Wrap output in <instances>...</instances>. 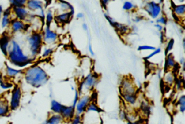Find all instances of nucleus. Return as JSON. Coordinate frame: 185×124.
<instances>
[{"label": "nucleus", "instance_id": "44", "mask_svg": "<svg viewBox=\"0 0 185 124\" xmlns=\"http://www.w3.org/2000/svg\"><path fill=\"white\" fill-rule=\"evenodd\" d=\"M88 48H89V53H90L91 55L92 56H95V53L93 50L92 47V45L91 44L90 42L89 43V46H88Z\"/></svg>", "mask_w": 185, "mask_h": 124}, {"label": "nucleus", "instance_id": "11", "mask_svg": "<svg viewBox=\"0 0 185 124\" xmlns=\"http://www.w3.org/2000/svg\"><path fill=\"white\" fill-rule=\"evenodd\" d=\"M11 40V36L6 32H4L0 35V50L6 57H7Z\"/></svg>", "mask_w": 185, "mask_h": 124}, {"label": "nucleus", "instance_id": "13", "mask_svg": "<svg viewBox=\"0 0 185 124\" xmlns=\"http://www.w3.org/2000/svg\"><path fill=\"white\" fill-rule=\"evenodd\" d=\"M9 28L12 33H20L25 31L27 29V24L25 22L17 19L12 20Z\"/></svg>", "mask_w": 185, "mask_h": 124}, {"label": "nucleus", "instance_id": "36", "mask_svg": "<svg viewBox=\"0 0 185 124\" xmlns=\"http://www.w3.org/2000/svg\"><path fill=\"white\" fill-rule=\"evenodd\" d=\"M156 49V47L154 46L149 45L139 46L138 48V51H142V50H154Z\"/></svg>", "mask_w": 185, "mask_h": 124}, {"label": "nucleus", "instance_id": "41", "mask_svg": "<svg viewBox=\"0 0 185 124\" xmlns=\"http://www.w3.org/2000/svg\"><path fill=\"white\" fill-rule=\"evenodd\" d=\"M126 114H127V112H126L125 110H121L120 112H119V117L122 120H126Z\"/></svg>", "mask_w": 185, "mask_h": 124}, {"label": "nucleus", "instance_id": "26", "mask_svg": "<svg viewBox=\"0 0 185 124\" xmlns=\"http://www.w3.org/2000/svg\"><path fill=\"white\" fill-rule=\"evenodd\" d=\"M173 12L178 17H184L185 15V5H175L173 7Z\"/></svg>", "mask_w": 185, "mask_h": 124}, {"label": "nucleus", "instance_id": "27", "mask_svg": "<svg viewBox=\"0 0 185 124\" xmlns=\"http://www.w3.org/2000/svg\"><path fill=\"white\" fill-rule=\"evenodd\" d=\"M112 27H114V28L116 29L117 31H119L122 34H124L130 31L129 27L127 26L126 25L121 24L118 23V22L116 21L115 22Z\"/></svg>", "mask_w": 185, "mask_h": 124}, {"label": "nucleus", "instance_id": "16", "mask_svg": "<svg viewBox=\"0 0 185 124\" xmlns=\"http://www.w3.org/2000/svg\"><path fill=\"white\" fill-rule=\"evenodd\" d=\"M71 12L60 13L55 16V21L58 24H67L71 20L74 16Z\"/></svg>", "mask_w": 185, "mask_h": 124}, {"label": "nucleus", "instance_id": "35", "mask_svg": "<svg viewBox=\"0 0 185 124\" xmlns=\"http://www.w3.org/2000/svg\"><path fill=\"white\" fill-rule=\"evenodd\" d=\"M174 45V40L173 38H171L167 43L166 48L165 49V55H166V56L168 53H169V52H171V50H172V49L173 48Z\"/></svg>", "mask_w": 185, "mask_h": 124}, {"label": "nucleus", "instance_id": "5", "mask_svg": "<svg viewBox=\"0 0 185 124\" xmlns=\"http://www.w3.org/2000/svg\"><path fill=\"white\" fill-rule=\"evenodd\" d=\"M98 82V76L96 74L90 73L83 79L79 85L78 91L80 96L88 94L87 92L92 91Z\"/></svg>", "mask_w": 185, "mask_h": 124}, {"label": "nucleus", "instance_id": "7", "mask_svg": "<svg viewBox=\"0 0 185 124\" xmlns=\"http://www.w3.org/2000/svg\"><path fill=\"white\" fill-rule=\"evenodd\" d=\"M138 87L131 79L124 78L120 84L121 94H138Z\"/></svg>", "mask_w": 185, "mask_h": 124}, {"label": "nucleus", "instance_id": "50", "mask_svg": "<svg viewBox=\"0 0 185 124\" xmlns=\"http://www.w3.org/2000/svg\"><path fill=\"white\" fill-rule=\"evenodd\" d=\"M142 19V18H141V17H136L135 20V21L136 22H139L141 21V20Z\"/></svg>", "mask_w": 185, "mask_h": 124}, {"label": "nucleus", "instance_id": "19", "mask_svg": "<svg viewBox=\"0 0 185 124\" xmlns=\"http://www.w3.org/2000/svg\"><path fill=\"white\" fill-rule=\"evenodd\" d=\"M64 122L61 115L53 114L50 115L47 119L41 124H61Z\"/></svg>", "mask_w": 185, "mask_h": 124}, {"label": "nucleus", "instance_id": "30", "mask_svg": "<svg viewBox=\"0 0 185 124\" xmlns=\"http://www.w3.org/2000/svg\"><path fill=\"white\" fill-rule=\"evenodd\" d=\"M54 49L51 47H43L41 50V55L43 58H47L52 55Z\"/></svg>", "mask_w": 185, "mask_h": 124}, {"label": "nucleus", "instance_id": "18", "mask_svg": "<svg viewBox=\"0 0 185 124\" xmlns=\"http://www.w3.org/2000/svg\"><path fill=\"white\" fill-rule=\"evenodd\" d=\"M10 111L9 102L5 98H0V118L7 116Z\"/></svg>", "mask_w": 185, "mask_h": 124}, {"label": "nucleus", "instance_id": "21", "mask_svg": "<svg viewBox=\"0 0 185 124\" xmlns=\"http://www.w3.org/2000/svg\"><path fill=\"white\" fill-rule=\"evenodd\" d=\"M58 2L59 9L62 11V13L71 12L73 14H74V9L71 4L65 1H59Z\"/></svg>", "mask_w": 185, "mask_h": 124}, {"label": "nucleus", "instance_id": "43", "mask_svg": "<svg viewBox=\"0 0 185 124\" xmlns=\"http://www.w3.org/2000/svg\"><path fill=\"white\" fill-rule=\"evenodd\" d=\"M154 26L157 29V31H158L159 32H162V31H163V30H164V27H163L162 25L157 24H155Z\"/></svg>", "mask_w": 185, "mask_h": 124}, {"label": "nucleus", "instance_id": "17", "mask_svg": "<svg viewBox=\"0 0 185 124\" xmlns=\"http://www.w3.org/2000/svg\"><path fill=\"white\" fill-rule=\"evenodd\" d=\"M5 77L8 79H13L20 75L24 74V71L21 69H16L6 64L5 68Z\"/></svg>", "mask_w": 185, "mask_h": 124}, {"label": "nucleus", "instance_id": "53", "mask_svg": "<svg viewBox=\"0 0 185 124\" xmlns=\"http://www.w3.org/2000/svg\"><path fill=\"white\" fill-rule=\"evenodd\" d=\"M71 89L72 91H75V89H74V86H71Z\"/></svg>", "mask_w": 185, "mask_h": 124}, {"label": "nucleus", "instance_id": "8", "mask_svg": "<svg viewBox=\"0 0 185 124\" xmlns=\"http://www.w3.org/2000/svg\"><path fill=\"white\" fill-rule=\"evenodd\" d=\"M91 101H92V99L90 94H88L81 96L75 108L76 115L83 116Z\"/></svg>", "mask_w": 185, "mask_h": 124}, {"label": "nucleus", "instance_id": "33", "mask_svg": "<svg viewBox=\"0 0 185 124\" xmlns=\"http://www.w3.org/2000/svg\"><path fill=\"white\" fill-rule=\"evenodd\" d=\"M70 122V124H81L83 123V116L76 114Z\"/></svg>", "mask_w": 185, "mask_h": 124}, {"label": "nucleus", "instance_id": "49", "mask_svg": "<svg viewBox=\"0 0 185 124\" xmlns=\"http://www.w3.org/2000/svg\"><path fill=\"white\" fill-rule=\"evenodd\" d=\"M185 59H184V57H181L180 59V64L181 65H183V64H185Z\"/></svg>", "mask_w": 185, "mask_h": 124}, {"label": "nucleus", "instance_id": "37", "mask_svg": "<svg viewBox=\"0 0 185 124\" xmlns=\"http://www.w3.org/2000/svg\"><path fill=\"white\" fill-rule=\"evenodd\" d=\"M80 97L81 96H80V94L79 93L77 89H76L75 91H74V100H73L72 104V106L74 108H76L77 104L78 102V100L79 99V98H80Z\"/></svg>", "mask_w": 185, "mask_h": 124}, {"label": "nucleus", "instance_id": "39", "mask_svg": "<svg viewBox=\"0 0 185 124\" xmlns=\"http://www.w3.org/2000/svg\"><path fill=\"white\" fill-rule=\"evenodd\" d=\"M141 109L142 110L143 112L145 113H148L149 112L150 106L148 104V103L146 102H145V101L142 102L141 104Z\"/></svg>", "mask_w": 185, "mask_h": 124}, {"label": "nucleus", "instance_id": "52", "mask_svg": "<svg viewBox=\"0 0 185 124\" xmlns=\"http://www.w3.org/2000/svg\"><path fill=\"white\" fill-rule=\"evenodd\" d=\"M3 14L0 13V26H1V18H2V16Z\"/></svg>", "mask_w": 185, "mask_h": 124}, {"label": "nucleus", "instance_id": "34", "mask_svg": "<svg viewBox=\"0 0 185 124\" xmlns=\"http://www.w3.org/2000/svg\"><path fill=\"white\" fill-rule=\"evenodd\" d=\"M135 7V5L130 1H126L123 5V9L126 11H130L134 9Z\"/></svg>", "mask_w": 185, "mask_h": 124}, {"label": "nucleus", "instance_id": "25", "mask_svg": "<svg viewBox=\"0 0 185 124\" xmlns=\"http://www.w3.org/2000/svg\"><path fill=\"white\" fill-rule=\"evenodd\" d=\"M164 82L169 86H172L175 82V77L173 72L171 71H167L164 75Z\"/></svg>", "mask_w": 185, "mask_h": 124}, {"label": "nucleus", "instance_id": "29", "mask_svg": "<svg viewBox=\"0 0 185 124\" xmlns=\"http://www.w3.org/2000/svg\"><path fill=\"white\" fill-rule=\"evenodd\" d=\"M26 0H10L9 1L10 7H25L26 6Z\"/></svg>", "mask_w": 185, "mask_h": 124}, {"label": "nucleus", "instance_id": "22", "mask_svg": "<svg viewBox=\"0 0 185 124\" xmlns=\"http://www.w3.org/2000/svg\"><path fill=\"white\" fill-rule=\"evenodd\" d=\"M124 101L130 106L135 105L138 101V94H121Z\"/></svg>", "mask_w": 185, "mask_h": 124}, {"label": "nucleus", "instance_id": "45", "mask_svg": "<svg viewBox=\"0 0 185 124\" xmlns=\"http://www.w3.org/2000/svg\"><path fill=\"white\" fill-rule=\"evenodd\" d=\"M109 1H102L101 3H102V5H103V7L105 9L107 8V5L108 3L109 2Z\"/></svg>", "mask_w": 185, "mask_h": 124}, {"label": "nucleus", "instance_id": "24", "mask_svg": "<svg viewBox=\"0 0 185 124\" xmlns=\"http://www.w3.org/2000/svg\"><path fill=\"white\" fill-rule=\"evenodd\" d=\"M55 15L52 9L49 8L46 12L45 18V26L50 27L55 21Z\"/></svg>", "mask_w": 185, "mask_h": 124}, {"label": "nucleus", "instance_id": "47", "mask_svg": "<svg viewBox=\"0 0 185 124\" xmlns=\"http://www.w3.org/2000/svg\"><path fill=\"white\" fill-rule=\"evenodd\" d=\"M82 27H83V28L84 30L85 31H89V27H88V24H85V23H84L83 25H82Z\"/></svg>", "mask_w": 185, "mask_h": 124}, {"label": "nucleus", "instance_id": "23", "mask_svg": "<svg viewBox=\"0 0 185 124\" xmlns=\"http://www.w3.org/2000/svg\"><path fill=\"white\" fill-rule=\"evenodd\" d=\"M176 66V61L174 59L173 54L170 53L166 55V62H165V69L166 71H170V69L173 68Z\"/></svg>", "mask_w": 185, "mask_h": 124}, {"label": "nucleus", "instance_id": "14", "mask_svg": "<svg viewBox=\"0 0 185 124\" xmlns=\"http://www.w3.org/2000/svg\"><path fill=\"white\" fill-rule=\"evenodd\" d=\"M75 115V108L72 105L66 106L64 105L60 113L64 122H70Z\"/></svg>", "mask_w": 185, "mask_h": 124}, {"label": "nucleus", "instance_id": "38", "mask_svg": "<svg viewBox=\"0 0 185 124\" xmlns=\"http://www.w3.org/2000/svg\"><path fill=\"white\" fill-rule=\"evenodd\" d=\"M161 52V48H156V49L155 50H154L152 53H150L149 55H148V56H146L145 57V60H149L150 59V58H152V57H153L155 55H157V54H158L159 53H160Z\"/></svg>", "mask_w": 185, "mask_h": 124}, {"label": "nucleus", "instance_id": "10", "mask_svg": "<svg viewBox=\"0 0 185 124\" xmlns=\"http://www.w3.org/2000/svg\"><path fill=\"white\" fill-rule=\"evenodd\" d=\"M145 11L153 19H157L161 12V7L158 3L149 1L146 3L144 7Z\"/></svg>", "mask_w": 185, "mask_h": 124}, {"label": "nucleus", "instance_id": "28", "mask_svg": "<svg viewBox=\"0 0 185 124\" xmlns=\"http://www.w3.org/2000/svg\"><path fill=\"white\" fill-rule=\"evenodd\" d=\"M176 106H178L179 112L184 113L185 112V96L183 94L180 96L176 102Z\"/></svg>", "mask_w": 185, "mask_h": 124}, {"label": "nucleus", "instance_id": "20", "mask_svg": "<svg viewBox=\"0 0 185 124\" xmlns=\"http://www.w3.org/2000/svg\"><path fill=\"white\" fill-rule=\"evenodd\" d=\"M64 105L57 100L52 99L51 101L50 109L53 114L60 115Z\"/></svg>", "mask_w": 185, "mask_h": 124}, {"label": "nucleus", "instance_id": "40", "mask_svg": "<svg viewBox=\"0 0 185 124\" xmlns=\"http://www.w3.org/2000/svg\"><path fill=\"white\" fill-rule=\"evenodd\" d=\"M167 19L166 17L164 16H162L160 17L159 18L157 19L156 20V22L157 24H161V25H166L167 24Z\"/></svg>", "mask_w": 185, "mask_h": 124}, {"label": "nucleus", "instance_id": "46", "mask_svg": "<svg viewBox=\"0 0 185 124\" xmlns=\"http://www.w3.org/2000/svg\"><path fill=\"white\" fill-rule=\"evenodd\" d=\"M84 16V15L83 13H78L77 14L76 17H77V19H83Z\"/></svg>", "mask_w": 185, "mask_h": 124}, {"label": "nucleus", "instance_id": "48", "mask_svg": "<svg viewBox=\"0 0 185 124\" xmlns=\"http://www.w3.org/2000/svg\"><path fill=\"white\" fill-rule=\"evenodd\" d=\"M126 124H144L143 122H141L140 120H138V121L134 122H127Z\"/></svg>", "mask_w": 185, "mask_h": 124}, {"label": "nucleus", "instance_id": "1", "mask_svg": "<svg viewBox=\"0 0 185 124\" xmlns=\"http://www.w3.org/2000/svg\"><path fill=\"white\" fill-rule=\"evenodd\" d=\"M7 57L10 64L19 68H26L32 64L35 60L26 54L19 42L12 38Z\"/></svg>", "mask_w": 185, "mask_h": 124}, {"label": "nucleus", "instance_id": "42", "mask_svg": "<svg viewBox=\"0 0 185 124\" xmlns=\"http://www.w3.org/2000/svg\"><path fill=\"white\" fill-rule=\"evenodd\" d=\"M182 87V82L180 80H177L176 82V88L178 90H180Z\"/></svg>", "mask_w": 185, "mask_h": 124}, {"label": "nucleus", "instance_id": "3", "mask_svg": "<svg viewBox=\"0 0 185 124\" xmlns=\"http://www.w3.org/2000/svg\"><path fill=\"white\" fill-rule=\"evenodd\" d=\"M28 44L29 56L34 60L40 54L41 50L43 47V40L42 33L40 31H33L26 38Z\"/></svg>", "mask_w": 185, "mask_h": 124}, {"label": "nucleus", "instance_id": "12", "mask_svg": "<svg viewBox=\"0 0 185 124\" xmlns=\"http://www.w3.org/2000/svg\"><path fill=\"white\" fill-rule=\"evenodd\" d=\"M12 15H14V19L19 20L22 21H26L28 19L30 13L25 7L12 8Z\"/></svg>", "mask_w": 185, "mask_h": 124}, {"label": "nucleus", "instance_id": "9", "mask_svg": "<svg viewBox=\"0 0 185 124\" xmlns=\"http://www.w3.org/2000/svg\"><path fill=\"white\" fill-rule=\"evenodd\" d=\"M43 43L46 45H52L57 42L59 39L58 34L50 27L45 26L42 33Z\"/></svg>", "mask_w": 185, "mask_h": 124}, {"label": "nucleus", "instance_id": "2", "mask_svg": "<svg viewBox=\"0 0 185 124\" xmlns=\"http://www.w3.org/2000/svg\"><path fill=\"white\" fill-rule=\"evenodd\" d=\"M24 77L27 84L34 88H39L47 84L50 76L45 70L38 64H33L24 71Z\"/></svg>", "mask_w": 185, "mask_h": 124}, {"label": "nucleus", "instance_id": "6", "mask_svg": "<svg viewBox=\"0 0 185 124\" xmlns=\"http://www.w3.org/2000/svg\"><path fill=\"white\" fill-rule=\"evenodd\" d=\"M22 97V92L21 88L19 85L14 86L11 92L10 101L9 102L11 111H16L20 108L21 105Z\"/></svg>", "mask_w": 185, "mask_h": 124}, {"label": "nucleus", "instance_id": "15", "mask_svg": "<svg viewBox=\"0 0 185 124\" xmlns=\"http://www.w3.org/2000/svg\"><path fill=\"white\" fill-rule=\"evenodd\" d=\"M12 18V8H8L4 10L1 20V27L2 29H6L9 27Z\"/></svg>", "mask_w": 185, "mask_h": 124}, {"label": "nucleus", "instance_id": "32", "mask_svg": "<svg viewBox=\"0 0 185 124\" xmlns=\"http://www.w3.org/2000/svg\"><path fill=\"white\" fill-rule=\"evenodd\" d=\"M0 87L4 90H8L11 88H13L14 85L12 82H10L9 81H8L5 79V80L2 82L0 83Z\"/></svg>", "mask_w": 185, "mask_h": 124}, {"label": "nucleus", "instance_id": "4", "mask_svg": "<svg viewBox=\"0 0 185 124\" xmlns=\"http://www.w3.org/2000/svg\"><path fill=\"white\" fill-rule=\"evenodd\" d=\"M26 7L30 13L34 15L45 23L46 12L43 1L40 0L27 1Z\"/></svg>", "mask_w": 185, "mask_h": 124}, {"label": "nucleus", "instance_id": "51", "mask_svg": "<svg viewBox=\"0 0 185 124\" xmlns=\"http://www.w3.org/2000/svg\"><path fill=\"white\" fill-rule=\"evenodd\" d=\"M183 48L185 49V38H183Z\"/></svg>", "mask_w": 185, "mask_h": 124}, {"label": "nucleus", "instance_id": "31", "mask_svg": "<svg viewBox=\"0 0 185 124\" xmlns=\"http://www.w3.org/2000/svg\"><path fill=\"white\" fill-rule=\"evenodd\" d=\"M101 111L98 105L94 102L91 101L88 106L86 112H95L99 113Z\"/></svg>", "mask_w": 185, "mask_h": 124}]
</instances>
